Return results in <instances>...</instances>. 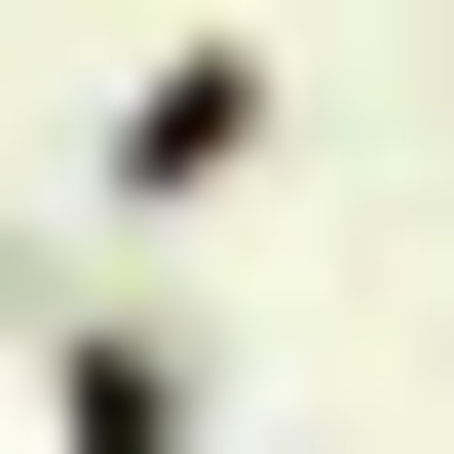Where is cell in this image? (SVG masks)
Returning <instances> with one entry per match:
<instances>
[{
	"instance_id": "obj_2",
	"label": "cell",
	"mask_w": 454,
	"mask_h": 454,
	"mask_svg": "<svg viewBox=\"0 0 454 454\" xmlns=\"http://www.w3.org/2000/svg\"><path fill=\"white\" fill-rule=\"evenodd\" d=\"M38 417H76V454H152V417H227V379H190V303H38Z\"/></svg>"
},
{
	"instance_id": "obj_1",
	"label": "cell",
	"mask_w": 454,
	"mask_h": 454,
	"mask_svg": "<svg viewBox=\"0 0 454 454\" xmlns=\"http://www.w3.org/2000/svg\"><path fill=\"white\" fill-rule=\"evenodd\" d=\"M265 114H303V38H152V76H114V227H227Z\"/></svg>"
}]
</instances>
